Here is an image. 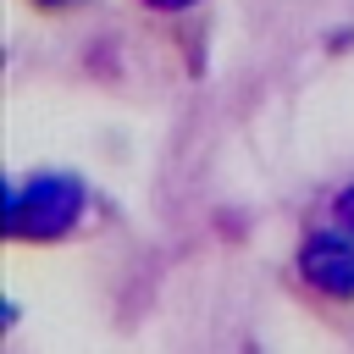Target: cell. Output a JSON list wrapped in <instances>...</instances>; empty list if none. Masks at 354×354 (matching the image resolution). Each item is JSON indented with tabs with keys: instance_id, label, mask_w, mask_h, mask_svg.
Segmentation results:
<instances>
[{
	"instance_id": "1",
	"label": "cell",
	"mask_w": 354,
	"mask_h": 354,
	"mask_svg": "<svg viewBox=\"0 0 354 354\" xmlns=\"http://www.w3.org/2000/svg\"><path fill=\"white\" fill-rule=\"evenodd\" d=\"M83 210V188L72 177H33L22 188H11V232L17 238H55L77 221Z\"/></svg>"
},
{
	"instance_id": "2",
	"label": "cell",
	"mask_w": 354,
	"mask_h": 354,
	"mask_svg": "<svg viewBox=\"0 0 354 354\" xmlns=\"http://www.w3.org/2000/svg\"><path fill=\"white\" fill-rule=\"evenodd\" d=\"M304 277L332 299H354V238L348 232H321L304 249Z\"/></svg>"
},
{
	"instance_id": "3",
	"label": "cell",
	"mask_w": 354,
	"mask_h": 354,
	"mask_svg": "<svg viewBox=\"0 0 354 354\" xmlns=\"http://www.w3.org/2000/svg\"><path fill=\"white\" fill-rule=\"evenodd\" d=\"M337 221H343V227H354V188L337 199Z\"/></svg>"
},
{
	"instance_id": "4",
	"label": "cell",
	"mask_w": 354,
	"mask_h": 354,
	"mask_svg": "<svg viewBox=\"0 0 354 354\" xmlns=\"http://www.w3.org/2000/svg\"><path fill=\"white\" fill-rule=\"evenodd\" d=\"M149 6H166L171 11V6H194V0H149Z\"/></svg>"
},
{
	"instance_id": "5",
	"label": "cell",
	"mask_w": 354,
	"mask_h": 354,
	"mask_svg": "<svg viewBox=\"0 0 354 354\" xmlns=\"http://www.w3.org/2000/svg\"><path fill=\"white\" fill-rule=\"evenodd\" d=\"M44 6H72V0H44Z\"/></svg>"
}]
</instances>
